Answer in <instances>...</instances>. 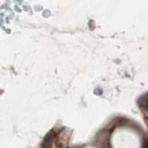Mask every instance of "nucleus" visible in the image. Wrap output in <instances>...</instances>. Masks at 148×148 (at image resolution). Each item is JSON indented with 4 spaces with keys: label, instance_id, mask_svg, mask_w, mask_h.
<instances>
[]
</instances>
